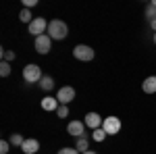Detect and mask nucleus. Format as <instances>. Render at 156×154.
I'll return each mask as SVG.
<instances>
[{
  "label": "nucleus",
  "mask_w": 156,
  "mask_h": 154,
  "mask_svg": "<svg viewBox=\"0 0 156 154\" xmlns=\"http://www.w3.org/2000/svg\"><path fill=\"white\" fill-rule=\"evenodd\" d=\"M48 36L52 40H65L69 36V25L65 21H60V19H52L48 23Z\"/></svg>",
  "instance_id": "1"
},
{
  "label": "nucleus",
  "mask_w": 156,
  "mask_h": 154,
  "mask_svg": "<svg viewBox=\"0 0 156 154\" xmlns=\"http://www.w3.org/2000/svg\"><path fill=\"white\" fill-rule=\"evenodd\" d=\"M44 75H42V69H40V65H34V63H29V65H25L23 67V79L27 83H40Z\"/></svg>",
  "instance_id": "2"
},
{
  "label": "nucleus",
  "mask_w": 156,
  "mask_h": 154,
  "mask_svg": "<svg viewBox=\"0 0 156 154\" xmlns=\"http://www.w3.org/2000/svg\"><path fill=\"white\" fill-rule=\"evenodd\" d=\"M73 56H75L77 60H85V63H90V60H94L96 52H94V48L87 46V44H77V46L73 48Z\"/></svg>",
  "instance_id": "3"
},
{
  "label": "nucleus",
  "mask_w": 156,
  "mask_h": 154,
  "mask_svg": "<svg viewBox=\"0 0 156 154\" xmlns=\"http://www.w3.org/2000/svg\"><path fill=\"white\" fill-rule=\"evenodd\" d=\"M27 31L31 34V36H44L46 31H48V23H46V19L44 17H36L31 23L27 25Z\"/></svg>",
  "instance_id": "4"
},
{
  "label": "nucleus",
  "mask_w": 156,
  "mask_h": 154,
  "mask_svg": "<svg viewBox=\"0 0 156 154\" xmlns=\"http://www.w3.org/2000/svg\"><path fill=\"white\" fill-rule=\"evenodd\" d=\"M34 46H36V52H37V54H48L50 50H52V38H50L48 34L37 36L36 42H34Z\"/></svg>",
  "instance_id": "5"
},
{
  "label": "nucleus",
  "mask_w": 156,
  "mask_h": 154,
  "mask_svg": "<svg viewBox=\"0 0 156 154\" xmlns=\"http://www.w3.org/2000/svg\"><path fill=\"white\" fill-rule=\"evenodd\" d=\"M102 129L106 131V135H117L121 131V119L119 117H104V123H102Z\"/></svg>",
  "instance_id": "6"
},
{
  "label": "nucleus",
  "mask_w": 156,
  "mask_h": 154,
  "mask_svg": "<svg viewBox=\"0 0 156 154\" xmlns=\"http://www.w3.org/2000/svg\"><path fill=\"white\" fill-rule=\"evenodd\" d=\"M67 131L71 133L73 138H87V133H85V123H83V121H71V123L67 125Z\"/></svg>",
  "instance_id": "7"
},
{
  "label": "nucleus",
  "mask_w": 156,
  "mask_h": 154,
  "mask_svg": "<svg viewBox=\"0 0 156 154\" xmlns=\"http://www.w3.org/2000/svg\"><path fill=\"white\" fill-rule=\"evenodd\" d=\"M83 123H85V127H90V129L94 131V129H100L102 127V123H104V119L100 117L98 113H87L83 119Z\"/></svg>",
  "instance_id": "8"
},
{
  "label": "nucleus",
  "mask_w": 156,
  "mask_h": 154,
  "mask_svg": "<svg viewBox=\"0 0 156 154\" xmlns=\"http://www.w3.org/2000/svg\"><path fill=\"white\" fill-rule=\"evenodd\" d=\"M73 98H75V90H73L71 85H65V88H60L58 92H56V100H58L60 104H69Z\"/></svg>",
  "instance_id": "9"
},
{
  "label": "nucleus",
  "mask_w": 156,
  "mask_h": 154,
  "mask_svg": "<svg viewBox=\"0 0 156 154\" xmlns=\"http://www.w3.org/2000/svg\"><path fill=\"white\" fill-rule=\"evenodd\" d=\"M21 150H23L25 154H36L37 150H40V142L34 140V138H27L23 142V146H21Z\"/></svg>",
  "instance_id": "10"
},
{
  "label": "nucleus",
  "mask_w": 156,
  "mask_h": 154,
  "mask_svg": "<svg viewBox=\"0 0 156 154\" xmlns=\"http://www.w3.org/2000/svg\"><path fill=\"white\" fill-rule=\"evenodd\" d=\"M40 104H42V108H44L46 113H50V110H54V113H56V108L60 106V102L56 100V98H52V96H46Z\"/></svg>",
  "instance_id": "11"
},
{
  "label": "nucleus",
  "mask_w": 156,
  "mask_h": 154,
  "mask_svg": "<svg viewBox=\"0 0 156 154\" xmlns=\"http://www.w3.org/2000/svg\"><path fill=\"white\" fill-rule=\"evenodd\" d=\"M142 90H144V94H156V75L146 77L142 83Z\"/></svg>",
  "instance_id": "12"
},
{
  "label": "nucleus",
  "mask_w": 156,
  "mask_h": 154,
  "mask_svg": "<svg viewBox=\"0 0 156 154\" xmlns=\"http://www.w3.org/2000/svg\"><path fill=\"white\" fill-rule=\"evenodd\" d=\"M40 88H42L44 92H50V90L54 88V79H52L50 75H44V77L40 79Z\"/></svg>",
  "instance_id": "13"
},
{
  "label": "nucleus",
  "mask_w": 156,
  "mask_h": 154,
  "mask_svg": "<svg viewBox=\"0 0 156 154\" xmlns=\"http://www.w3.org/2000/svg\"><path fill=\"white\" fill-rule=\"evenodd\" d=\"M34 19H36V17L31 15V11H29V9H21V13H19V21H21V23H27V25H29Z\"/></svg>",
  "instance_id": "14"
},
{
  "label": "nucleus",
  "mask_w": 156,
  "mask_h": 154,
  "mask_svg": "<svg viewBox=\"0 0 156 154\" xmlns=\"http://www.w3.org/2000/svg\"><path fill=\"white\" fill-rule=\"evenodd\" d=\"M75 148H77V150H79L81 154L87 152V150H90V140H87V138H77V142H75Z\"/></svg>",
  "instance_id": "15"
},
{
  "label": "nucleus",
  "mask_w": 156,
  "mask_h": 154,
  "mask_svg": "<svg viewBox=\"0 0 156 154\" xmlns=\"http://www.w3.org/2000/svg\"><path fill=\"white\" fill-rule=\"evenodd\" d=\"M92 140H94V142H104V140H106V131L102 129V127H100V129H94L92 131Z\"/></svg>",
  "instance_id": "16"
},
{
  "label": "nucleus",
  "mask_w": 156,
  "mask_h": 154,
  "mask_svg": "<svg viewBox=\"0 0 156 154\" xmlns=\"http://www.w3.org/2000/svg\"><path fill=\"white\" fill-rule=\"evenodd\" d=\"M9 142H11V146H19V148H21V146H23V142H25V138L21 135V133H12Z\"/></svg>",
  "instance_id": "17"
},
{
  "label": "nucleus",
  "mask_w": 156,
  "mask_h": 154,
  "mask_svg": "<svg viewBox=\"0 0 156 154\" xmlns=\"http://www.w3.org/2000/svg\"><path fill=\"white\" fill-rule=\"evenodd\" d=\"M15 59H17V54L12 50H2V63H12Z\"/></svg>",
  "instance_id": "18"
},
{
  "label": "nucleus",
  "mask_w": 156,
  "mask_h": 154,
  "mask_svg": "<svg viewBox=\"0 0 156 154\" xmlns=\"http://www.w3.org/2000/svg\"><path fill=\"white\" fill-rule=\"evenodd\" d=\"M144 15L148 17V19H150V21H154V19H156V6L148 4V6H146V11H144Z\"/></svg>",
  "instance_id": "19"
},
{
  "label": "nucleus",
  "mask_w": 156,
  "mask_h": 154,
  "mask_svg": "<svg viewBox=\"0 0 156 154\" xmlns=\"http://www.w3.org/2000/svg\"><path fill=\"white\" fill-rule=\"evenodd\" d=\"M56 117H60V119L69 117V106H67V104H60V106L56 108Z\"/></svg>",
  "instance_id": "20"
},
{
  "label": "nucleus",
  "mask_w": 156,
  "mask_h": 154,
  "mask_svg": "<svg viewBox=\"0 0 156 154\" xmlns=\"http://www.w3.org/2000/svg\"><path fill=\"white\" fill-rule=\"evenodd\" d=\"M0 75L2 77H9L11 75V63H0Z\"/></svg>",
  "instance_id": "21"
},
{
  "label": "nucleus",
  "mask_w": 156,
  "mask_h": 154,
  "mask_svg": "<svg viewBox=\"0 0 156 154\" xmlns=\"http://www.w3.org/2000/svg\"><path fill=\"white\" fill-rule=\"evenodd\" d=\"M9 150H11V142L9 140H2L0 142V154H6Z\"/></svg>",
  "instance_id": "22"
},
{
  "label": "nucleus",
  "mask_w": 156,
  "mask_h": 154,
  "mask_svg": "<svg viewBox=\"0 0 156 154\" xmlns=\"http://www.w3.org/2000/svg\"><path fill=\"white\" fill-rule=\"evenodd\" d=\"M58 154H79V150L77 148H60Z\"/></svg>",
  "instance_id": "23"
},
{
  "label": "nucleus",
  "mask_w": 156,
  "mask_h": 154,
  "mask_svg": "<svg viewBox=\"0 0 156 154\" xmlns=\"http://www.w3.org/2000/svg\"><path fill=\"white\" fill-rule=\"evenodd\" d=\"M36 4H37V0H23V9H31Z\"/></svg>",
  "instance_id": "24"
},
{
  "label": "nucleus",
  "mask_w": 156,
  "mask_h": 154,
  "mask_svg": "<svg viewBox=\"0 0 156 154\" xmlns=\"http://www.w3.org/2000/svg\"><path fill=\"white\" fill-rule=\"evenodd\" d=\"M150 29H152V31L156 34V19H154V21H150Z\"/></svg>",
  "instance_id": "25"
},
{
  "label": "nucleus",
  "mask_w": 156,
  "mask_h": 154,
  "mask_svg": "<svg viewBox=\"0 0 156 154\" xmlns=\"http://www.w3.org/2000/svg\"><path fill=\"white\" fill-rule=\"evenodd\" d=\"M83 154H98V152H94V150H87V152H83Z\"/></svg>",
  "instance_id": "26"
},
{
  "label": "nucleus",
  "mask_w": 156,
  "mask_h": 154,
  "mask_svg": "<svg viewBox=\"0 0 156 154\" xmlns=\"http://www.w3.org/2000/svg\"><path fill=\"white\" fill-rule=\"evenodd\" d=\"M154 44H156V34H154Z\"/></svg>",
  "instance_id": "27"
}]
</instances>
